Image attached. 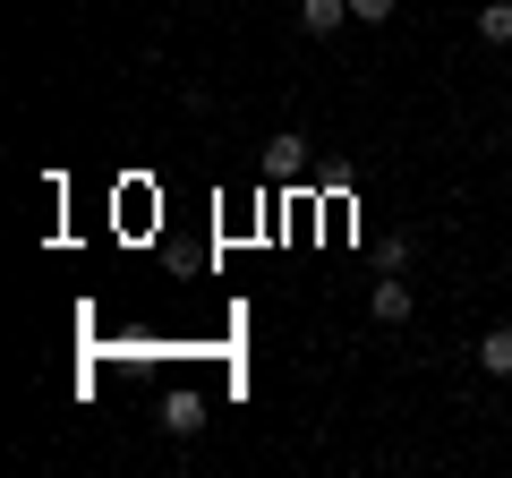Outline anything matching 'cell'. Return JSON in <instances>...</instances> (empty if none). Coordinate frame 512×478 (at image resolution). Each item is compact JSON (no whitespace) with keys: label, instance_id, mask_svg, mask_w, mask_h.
Returning a JSON list of instances; mask_svg holds the SVG:
<instances>
[{"label":"cell","instance_id":"6da1fadb","mask_svg":"<svg viewBox=\"0 0 512 478\" xmlns=\"http://www.w3.org/2000/svg\"><path fill=\"white\" fill-rule=\"evenodd\" d=\"M367 308H376V325H402V316H410V282L393 274V265H384V282L367 291Z\"/></svg>","mask_w":512,"mask_h":478},{"label":"cell","instance_id":"7a4b0ae2","mask_svg":"<svg viewBox=\"0 0 512 478\" xmlns=\"http://www.w3.org/2000/svg\"><path fill=\"white\" fill-rule=\"evenodd\" d=\"M299 26H308V35H342V26H350V0H299Z\"/></svg>","mask_w":512,"mask_h":478},{"label":"cell","instance_id":"3957f363","mask_svg":"<svg viewBox=\"0 0 512 478\" xmlns=\"http://www.w3.org/2000/svg\"><path fill=\"white\" fill-rule=\"evenodd\" d=\"M478 368H487V376H512V325H487V333H478Z\"/></svg>","mask_w":512,"mask_h":478},{"label":"cell","instance_id":"277c9868","mask_svg":"<svg viewBox=\"0 0 512 478\" xmlns=\"http://www.w3.org/2000/svg\"><path fill=\"white\" fill-rule=\"evenodd\" d=\"M163 427H171V436H197V427H205V402H197V393H171Z\"/></svg>","mask_w":512,"mask_h":478},{"label":"cell","instance_id":"5b68a950","mask_svg":"<svg viewBox=\"0 0 512 478\" xmlns=\"http://www.w3.org/2000/svg\"><path fill=\"white\" fill-rule=\"evenodd\" d=\"M478 35H487V43H512V0H487V9H478Z\"/></svg>","mask_w":512,"mask_h":478},{"label":"cell","instance_id":"8992f818","mask_svg":"<svg viewBox=\"0 0 512 478\" xmlns=\"http://www.w3.org/2000/svg\"><path fill=\"white\" fill-rule=\"evenodd\" d=\"M299 163H308V137L282 129V137H274V171H299Z\"/></svg>","mask_w":512,"mask_h":478},{"label":"cell","instance_id":"52a82bcc","mask_svg":"<svg viewBox=\"0 0 512 478\" xmlns=\"http://www.w3.org/2000/svg\"><path fill=\"white\" fill-rule=\"evenodd\" d=\"M393 9H402V0H350V18H359V26H393Z\"/></svg>","mask_w":512,"mask_h":478}]
</instances>
